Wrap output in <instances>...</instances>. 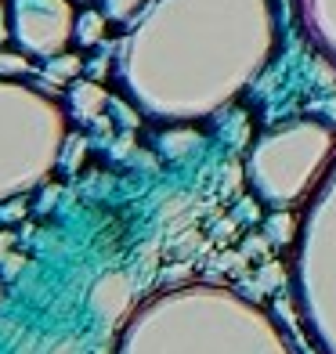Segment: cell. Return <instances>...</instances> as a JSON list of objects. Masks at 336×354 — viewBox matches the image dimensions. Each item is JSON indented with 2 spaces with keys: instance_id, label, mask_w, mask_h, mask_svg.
Segmentation results:
<instances>
[{
  "instance_id": "7a4b0ae2",
  "label": "cell",
  "mask_w": 336,
  "mask_h": 354,
  "mask_svg": "<svg viewBox=\"0 0 336 354\" xmlns=\"http://www.w3.org/2000/svg\"><path fill=\"white\" fill-rule=\"evenodd\" d=\"M0 69H26V62L15 55H0Z\"/></svg>"
},
{
  "instance_id": "6da1fadb",
  "label": "cell",
  "mask_w": 336,
  "mask_h": 354,
  "mask_svg": "<svg viewBox=\"0 0 336 354\" xmlns=\"http://www.w3.org/2000/svg\"><path fill=\"white\" fill-rule=\"evenodd\" d=\"M102 33H105V19H102L98 11H87L84 19H80V33H76V40H80V44H98Z\"/></svg>"
}]
</instances>
